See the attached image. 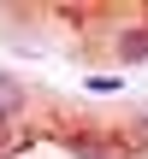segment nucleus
Returning a JSON list of instances; mask_svg holds the SVG:
<instances>
[{
    "mask_svg": "<svg viewBox=\"0 0 148 159\" xmlns=\"http://www.w3.org/2000/svg\"><path fill=\"white\" fill-rule=\"evenodd\" d=\"M113 53H119L125 65H148V24H131V30H119Z\"/></svg>",
    "mask_w": 148,
    "mask_h": 159,
    "instance_id": "nucleus-1",
    "label": "nucleus"
},
{
    "mask_svg": "<svg viewBox=\"0 0 148 159\" xmlns=\"http://www.w3.org/2000/svg\"><path fill=\"white\" fill-rule=\"evenodd\" d=\"M24 106H30L24 83H18V77H0V130H6V124H12V118L24 112Z\"/></svg>",
    "mask_w": 148,
    "mask_h": 159,
    "instance_id": "nucleus-2",
    "label": "nucleus"
},
{
    "mask_svg": "<svg viewBox=\"0 0 148 159\" xmlns=\"http://www.w3.org/2000/svg\"><path fill=\"white\" fill-rule=\"evenodd\" d=\"M71 159H119V153L101 148V136H71Z\"/></svg>",
    "mask_w": 148,
    "mask_h": 159,
    "instance_id": "nucleus-3",
    "label": "nucleus"
},
{
    "mask_svg": "<svg viewBox=\"0 0 148 159\" xmlns=\"http://www.w3.org/2000/svg\"><path fill=\"white\" fill-rule=\"evenodd\" d=\"M131 142H142V148H148V112H142V118H131Z\"/></svg>",
    "mask_w": 148,
    "mask_h": 159,
    "instance_id": "nucleus-4",
    "label": "nucleus"
}]
</instances>
